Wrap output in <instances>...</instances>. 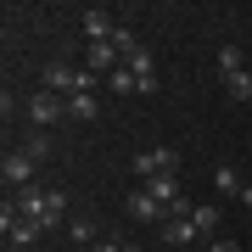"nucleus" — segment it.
<instances>
[{
  "label": "nucleus",
  "instance_id": "f257e3e1",
  "mask_svg": "<svg viewBox=\"0 0 252 252\" xmlns=\"http://www.w3.org/2000/svg\"><path fill=\"white\" fill-rule=\"evenodd\" d=\"M23 112H28V124H34V129H56V124H62V118H67V95L34 90V95L23 101Z\"/></svg>",
  "mask_w": 252,
  "mask_h": 252
},
{
  "label": "nucleus",
  "instance_id": "6ab92c4d",
  "mask_svg": "<svg viewBox=\"0 0 252 252\" xmlns=\"http://www.w3.org/2000/svg\"><path fill=\"white\" fill-rule=\"evenodd\" d=\"M241 207H252V180H247V196H241Z\"/></svg>",
  "mask_w": 252,
  "mask_h": 252
},
{
  "label": "nucleus",
  "instance_id": "4468645a",
  "mask_svg": "<svg viewBox=\"0 0 252 252\" xmlns=\"http://www.w3.org/2000/svg\"><path fill=\"white\" fill-rule=\"evenodd\" d=\"M23 152L34 157V162H45V157H51V129H28V140H23Z\"/></svg>",
  "mask_w": 252,
  "mask_h": 252
},
{
  "label": "nucleus",
  "instance_id": "a211bd4d",
  "mask_svg": "<svg viewBox=\"0 0 252 252\" xmlns=\"http://www.w3.org/2000/svg\"><path fill=\"white\" fill-rule=\"evenodd\" d=\"M90 252H129V247H118V241H95Z\"/></svg>",
  "mask_w": 252,
  "mask_h": 252
},
{
  "label": "nucleus",
  "instance_id": "6e6552de",
  "mask_svg": "<svg viewBox=\"0 0 252 252\" xmlns=\"http://www.w3.org/2000/svg\"><path fill=\"white\" fill-rule=\"evenodd\" d=\"M84 67L90 73H112V67H124V56H118L112 39H101V45H84Z\"/></svg>",
  "mask_w": 252,
  "mask_h": 252
},
{
  "label": "nucleus",
  "instance_id": "20e7f679",
  "mask_svg": "<svg viewBox=\"0 0 252 252\" xmlns=\"http://www.w3.org/2000/svg\"><path fill=\"white\" fill-rule=\"evenodd\" d=\"M124 213H129V219H135V224H162V219H168V207H162V202L152 196V190H146V185H140V190H135V196H129V202H124Z\"/></svg>",
  "mask_w": 252,
  "mask_h": 252
},
{
  "label": "nucleus",
  "instance_id": "7ed1b4c3",
  "mask_svg": "<svg viewBox=\"0 0 252 252\" xmlns=\"http://www.w3.org/2000/svg\"><path fill=\"white\" fill-rule=\"evenodd\" d=\"M135 174H140V180L180 174V152H174V146H152V152H140V157H135Z\"/></svg>",
  "mask_w": 252,
  "mask_h": 252
},
{
  "label": "nucleus",
  "instance_id": "412c9836",
  "mask_svg": "<svg viewBox=\"0 0 252 252\" xmlns=\"http://www.w3.org/2000/svg\"><path fill=\"white\" fill-rule=\"evenodd\" d=\"M11 252H23V247H11Z\"/></svg>",
  "mask_w": 252,
  "mask_h": 252
},
{
  "label": "nucleus",
  "instance_id": "9b49d317",
  "mask_svg": "<svg viewBox=\"0 0 252 252\" xmlns=\"http://www.w3.org/2000/svg\"><path fill=\"white\" fill-rule=\"evenodd\" d=\"M67 118H79V124L101 118V101H95V90H84V95H67Z\"/></svg>",
  "mask_w": 252,
  "mask_h": 252
},
{
  "label": "nucleus",
  "instance_id": "9d476101",
  "mask_svg": "<svg viewBox=\"0 0 252 252\" xmlns=\"http://www.w3.org/2000/svg\"><path fill=\"white\" fill-rule=\"evenodd\" d=\"M118 23L107 17V11H84V45H101V39H112Z\"/></svg>",
  "mask_w": 252,
  "mask_h": 252
},
{
  "label": "nucleus",
  "instance_id": "f8f14e48",
  "mask_svg": "<svg viewBox=\"0 0 252 252\" xmlns=\"http://www.w3.org/2000/svg\"><path fill=\"white\" fill-rule=\"evenodd\" d=\"M224 95L235 101V107H247V101H252V73L241 67V73H230V79H224Z\"/></svg>",
  "mask_w": 252,
  "mask_h": 252
},
{
  "label": "nucleus",
  "instance_id": "0eeeda50",
  "mask_svg": "<svg viewBox=\"0 0 252 252\" xmlns=\"http://www.w3.org/2000/svg\"><path fill=\"white\" fill-rule=\"evenodd\" d=\"M124 67L140 79V95H157V67H152V51H146V45H140L135 56H124Z\"/></svg>",
  "mask_w": 252,
  "mask_h": 252
},
{
  "label": "nucleus",
  "instance_id": "f3484780",
  "mask_svg": "<svg viewBox=\"0 0 252 252\" xmlns=\"http://www.w3.org/2000/svg\"><path fill=\"white\" fill-rule=\"evenodd\" d=\"M207 252H241L235 241H207Z\"/></svg>",
  "mask_w": 252,
  "mask_h": 252
},
{
  "label": "nucleus",
  "instance_id": "aec40b11",
  "mask_svg": "<svg viewBox=\"0 0 252 252\" xmlns=\"http://www.w3.org/2000/svg\"><path fill=\"white\" fill-rule=\"evenodd\" d=\"M185 252H207V247H185Z\"/></svg>",
  "mask_w": 252,
  "mask_h": 252
},
{
  "label": "nucleus",
  "instance_id": "1a4fd4ad",
  "mask_svg": "<svg viewBox=\"0 0 252 252\" xmlns=\"http://www.w3.org/2000/svg\"><path fill=\"white\" fill-rule=\"evenodd\" d=\"M213 190H219V196H235V202H241V196H247V180H241V168L219 162V168H213Z\"/></svg>",
  "mask_w": 252,
  "mask_h": 252
},
{
  "label": "nucleus",
  "instance_id": "f03ea898",
  "mask_svg": "<svg viewBox=\"0 0 252 252\" xmlns=\"http://www.w3.org/2000/svg\"><path fill=\"white\" fill-rule=\"evenodd\" d=\"M34 168H39V162L28 157L23 146H17V152H6V162H0V180H6V190H11V196H17V190H28V185H34Z\"/></svg>",
  "mask_w": 252,
  "mask_h": 252
},
{
  "label": "nucleus",
  "instance_id": "423d86ee",
  "mask_svg": "<svg viewBox=\"0 0 252 252\" xmlns=\"http://www.w3.org/2000/svg\"><path fill=\"white\" fill-rule=\"evenodd\" d=\"M190 224H196V235H202V241H219V224H224L219 202H190Z\"/></svg>",
  "mask_w": 252,
  "mask_h": 252
},
{
  "label": "nucleus",
  "instance_id": "39448f33",
  "mask_svg": "<svg viewBox=\"0 0 252 252\" xmlns=\"http://www.w3.org/2000/svg\"><path fill=\"white\" fill-rule=\"evenodd\" d=\"M157 235H162L168 247H180V252H185V247H207L202 235H196V224H190V213H185V219H162Z\"/></svg>",
  "mask_w": 252,
  "mask_h": 252
},
{
  "label": "nucleus",
  "instance_id": "ddd939ff",
  "mask_svg": "<svg viewBox=\"0 0 252 252\" xmlns=\"http://www.w3.org/2000/svg\"><path fill=\"white\" fill-rule=\"evenodd\" d=\"M107 90H112V95H140V79H135L129 67H112V73H107Z\"/></svg>",
  "mask_w": 252,
  "mask_h": 252
},
{
  "label": "nucleus",
  "instance_id": "2eb2a0df",
  "mask_svg": "<svg viewBox=\"0 0 252 252\" xmlns=\"http://www.w3.org/2000/svg\"><path fill=\"white\" fill-rule=\"evenodd\" d=\"M247 67V56L235 51V45H219V79H230V73H241Z\"/></svg>",
  "mask_w": 252,
  "mask_h": 252
},
{
  "label": "nucleus",
  "instance_id": "dca6fc26",
  "mask_svg": "<svg viewBox=\"0 0 252 252\" xmlns=\"http://www.w3.org/2000/svg\"><path fill=\"white\" fill-rule=\"evenodd\" d=\"M67 235L84 241V247H95V219H67Z\"/></svg>",
  "mask_w": 252,
  "mask_h": 252
}]
</instances>
